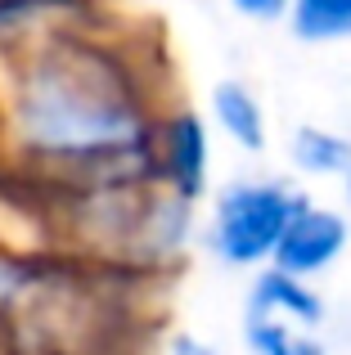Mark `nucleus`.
Segmentation results:
<instances>
[{
	"label": "nucleus",
	"mask_w": 351,
	"mask_h": 355,
	"mask_svg": "<svg viewBox=\"0 0 351 355\" xmlns=\"http://www.w3.org/2000/svg\"><path fill=\"white\" fill-rule=\"evenodd\" d=\"M158 104L117 45L50 32L27 45L5 90V139L27 166L72 189L149 180Z\"/></svg>",
	"instance_id": "1"
},
{
	"label": "nucleus",
	"mask_w": 351,
	"mask_h": 355,
	"mask_svg": "<svg viewBox=\"0 0 351 355\" xmlns=\"http://www.w3.org/2000/svg\"><path fill=\"white\" fill-rule=\"evenodd\" d=\"M311 193L289 175H234L212 193L198 243L225 270H262L275 261L284 225Z\"/></svg>",
	"instance_id": "2"
},
{
	"label": "nucleus",
	"mask_w": 351,
	"mask_h": 355,
	"mask_svg": "<svg viewBox=\"0 0 351 355\" xmlns=\"http://www.w3.org/2000/svg\"><path fill=\"white\" fill-rule=\"evenodd\" d=\"M207 171H212V130L203 113H194L185 104H167L158 113V126H153L149 180L198 198L207 189Z\"/></svg>",
	"instance_id": "3"
},
{
	"label": "nucleus",
	"mask_w": 351,
	"mask_h": 355,
	"mask_svg": "<svg viewBox=\"0 0 351 355\" xmlns=\"http://www.w3.org/2000/svg\"><path fill=\"white\" fill-rule=\"evenodd\" d=\"M347 248H351L347 207H329V202L307 198L293 211V220L284 225V239H280V248H275L271 266L293 270V275H302V279H320L347 257Z\"/></svg>",
	"instance_id": "4"
},
{
	"label": "nucleus",
	"mask_w": 351,
	"mask_h": 355,
	"mask_svg": "<svg viewBox=\"0 0 351 355\" xmlns=\"http://www.w3.org/2000/svg\"><path fill=\"white\" fill-rule=\"evenodd\" d=\"M243 311L284 320V324H293V329H302V333H320L329 306H325V297H320L316 279H302V275L280 270V266H262V270H252Z\"/></svg>",
	"instance_id": "5"
},
{
	"label": "nucleus",
	"mask_w": 351,
	"mask_h": 355,
	"mask_svg": "<svg viewBox=\"0 0 351 355\" xmlns=\"http://www.w3.org/2000/svg\"><path fill=\"white\" fill-rule=\"evenodd\" d=\"M207 117L239 153L262 157L271 148V117H266V104L257 99V90L248 81L221 77L207 90Z\"/></svg>",
	"instance_id": "6"
},
{
	"label": "nucleus",
	"mask_w": 351,
	"mask_h": 355,
	"mask_svg": "<svg viewBox=\"0 0 351 355\" xmlns=\"http://www.w3.org/2000/svg\"><path fill=\"white\" fill-rule=\"evenodd\" d=\"M284 157H289L293 175H302V180H343L351 171V135L338 126L302 121V126H293Z\"/></svg>",
	"instance_id": "7"
},
{
	"label": "nucleus",
	"mask_w": 351,
	"mask_h": 355,
	"mask_svg": "<svg viewBox=\"0 0 351 355\" xmlns=\"http://www.w3.org/2000/svg\"><path fill=\"white\" fill-rule=\"evenodd\" d=\"M284 27L302 45H347L351 0H293L289 14H284Z\"/></svg>",
	"instance_id": "8"
},
{
	"label": "nucleus",
	"mask_w": 351,
	"mask_h": 355,
	"mask_svg": "<svg viewBox=\"0 0 351 355\" xmlns=\"http://www.w3.org/2000/svg\"><path fill=\"white\" fill-rule=\"evenodd\" d=\"M239 333H243L248 355H298L302 342L316 338V333H302V329H293V324H284V320L248 315V311H243V329H239Z\"/></svg>",
	"instance_id": "9"
},
{
	"label": "nucleus",
	"mask_w": 351,
	"mask_h": 355,
	"mask_svg": "<svg viewBox=\"0 0 351 355\" xmlns=\"http://www.w3.org/2000/svg\"><path fill=\"white\" fill-rule=\"evenodd\" d=\"M225 5L234 9L239 18H248V23H284L293 0H225Z\"/></svg>",
	"instance_id": "10"
},
{
	"label": "nucleus",
	"mask_w": 351,
	"mask_h": 355,
	"mask_svg": "<svg viewBox=\"0 0 351 355\" xmlns=\"http://www.w3.org/2000/svg\"><path fill=\"white\" fill-rule=\"evenodd\" d=\"M162 355H221V347H216V342H207L203 333L180 329V333H171V338H167Z\"/></svg>",
	"instance_id": "11"
},
{
	"label": "nucleus",
	"mask_w": 351,
	"mask_h": 355,
	"mask_svg": "<svg viewBox=\"0 0 351 355\" xmlns=\"http://www.w3.org/2000/svg\"><path fill=\"white\" fill-rule=\"evenodd\" d=\"M298 355H329V351H325V342L307 338V342H302V351H298Z\"/></svg>",
	"instance_id": "12"
},
{
	"label": "nucleus",
	"mask_w": 351,
	"mask_h": 355,
	"mask_svg": "<svg viewBox=\"0 0 351 355\" xmlns=\"http://www.w3.org/2000/svg\"><path fill=\"white\" fill-rule=\"evenodd\" d=\"M338 184H343V207H347V216H351V171H347Z\"/></svg>",
	"instance_id": "13"
},
{
	"label": "nucleus",
	"mask_w": 351,
	"mask_h": 355,
	"mask_svg": "<svg viewBox=\"0 0 351 355\" xmlns=\"http://www.w3.org/2000/svg\"><path fill=\"white\" fill-rule=\"evenodd\" d=\"M0 5H5V0H0Z\"/></svg>",
	"instance_id": "14"
}]
</instances>
